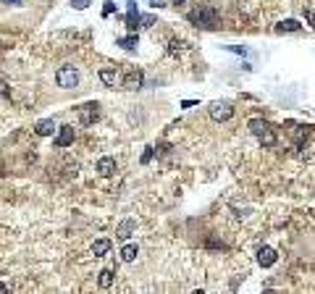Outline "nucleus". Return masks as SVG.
Returning a JSON list of instances; mask_svg holds the SVG:
<instances>
[{
    "mask_svg": "<svg viewBox=\"0 0 315 294\" xmlns=\"http://www.w3.org/2000/svg\"><path fill=\"white\" fill-rule=\"evenodd\" d=\"M189 18L195 27H200V29H210V27H216V21H218V14L213 8H208V5H200V8H195V11H189Z\"/></svg>",
    "mask_w": 315,
    "mask_h": 294,
    "instance_id": "1",
    "label": "nucleus"
},
{
    "mask_svg": "<svg viewBox=\"0 0 315 294\" xmlns=\"http://www.w3.org/2000/svg\"><path fill=\"white\" fill-rule=\"evenodd\" d=\"M55 82H58V87H61V89H74L76 84H79V71L66 63V66H61L55 71Z\"/></svg>",
    "mask_w": 315,
    "mask_h": 294,
    "instance_id": "2",
    "label": "nucleus"
},
{
    "mask_svg": "<svg viewBox=\"0 0 315 294\" xmlns=\"http://www.w3.org/2000/svg\"><path fill=\"white\" fill-rule=\"evenodd\" d=\"M231 116H234V108L229 103H213L210 105V119L213 121H229Z\"/></svg>",
    "mask_w": 315,
    "mask_h": 294,
    "instance_id": "3",
    "label": "nucleus"
},
{
    "mask_svg": "<svg viewBox=\"0 0 315 294\" xmlns=\"http://www.w3.org/2000/svg\"><path fill=\"white\" fill-rule=\"evenodd\" d=\"M100 105L98 103H84V105H79V119H82V123H95L98 121V116H100V110H98Z\"/></svg>",
    "mask_w": 315,
    "mask_h": 294,
    "instance_id": "4",
    "label": "nucleus"
},
{
    "mask_svg": "<svg viewBox=\"0 0 315 294\" xmlns=\"http://www.w3.org/2000/svg\"><path fill=\"white\" fill-rule=\"evenodd\" d=\"M74 142V126H58V134H55V139H53V145L55 147H68Z\"/></svg>",
    "mask_w": 315,
    "mask_h": 294,
    "instance_id": "5",
    "label": "nucleus"
},
{
    "mask_svg": "<svg viewBox=\"0 0 315 294\" xmlns=\"http://www.w3.org/2000/svg\"><path fill=\"white\" fill-rule=\"evenodd\" d=\"M100 82L105 84V87H116V84H124V79H121V74L116 69H100Z\"/></svg>",
    "mask_w": 315,
    "mask_h": 294,
    "instance_id": "6",
    "label": "nucleus"
},
{
    "mask_svg": "<svg viewBox=\"0 0 315 294\" xmlns=\"http://www.w3.org/2000/svg\"><path fill=\"white\" fill-rule=\"evenodd\" d=\"M276 260H279V255H276L273 247H260V250H258V263L263 268H271Z\"/></svg>",
    "mask_w": 315,
    "mask_h": 294,
    "instance_id": "7",
    "label": "nucleus"
},
{
    "mask_svg": "<svg viewBox=\"0 0 315 294\" xmlns=\"http://www.w3.org/2000/svg\"><path fill=\"white\" fill-rule=\"evenodd\" d=\"M142 79H145L142 71H139V69H132L129 74L124 76V87H126V89H139V87H142Z\"/></svg>",
    "mask_w": 315,
    "mask_h": 294,
    "instance_id": "8",
    "label": "nucleus"
},
{
    "mask_svg": "<svg viewBox=\"0 0 315 294\" xmlns=\"http://www.w3.org/2000/svg\"><path fill=\"white\" fill-rule=\"evenodd\" d=\"M95 168H98V173H100V176H113V173H116V160L105 155V158H100V160H98V166H95Z\"/></svg>",
    "mask_w": 315,
    "mask_h": 294,
    "instance_id": "9",
    "label": "nucleus"
},
{
    "mask_svg": "<svg viewBox=\"0 0 315 294\" xmlns=\"http://www.w3.org/2000/svg\"><path fill=\"white\" fill-rule=\"evenodd\" d=\"M55 121L53 119H45V121H37V126H34V132L37 134H40V137H50V134H53L55 132Z\"/></svg>",
    "mask_w": 315,
    "mask_h": 294,
    "instance_id": "10",
    "label": "nucleus"
},
{
    "mask_svg": "<svg viewBox=\"0 0 315 294\" xmlns=\"http://www.w3.org/2000/svg\"><path fill=\"white\" fill-rule=\"evenodd\" d=\"M137 255H139L137 244H124V247H121V260H124V263H134Z\"/></svg>",
    "mask_w": 315,
    "mask_h": 294,
    "instance_id": "11",
    "label": "nucleus"
},
{
    "mask_svg": "<svg viewBox=\"0 0 315 294\" xmlns=\"http://www.w3.org/2000/svg\"><path fill=\"white\" fill-rule=\"evenodd\" d=\"M111 252V239H98L92 244V255L95 258H102V255H108Z\"/></svg>",
    "mask_w": 315,
    "mask_h": 294,
    "instance_id": "12",
    "label": "nucleus"
},
{
    "mask_svg": "<svg viewBox=\"0 0 315 294\" xmlns=\"http://www.w3.org/2000/svg\"><path fill=\"white\" fill-rule=\"evenodd\" d=\"M116 45H121V48L124 50H137V45H139V40H137V35H126V37H118V40H116Z\"/></svg>",
    "mask_w": 315,
    "mask_h": 294,
    "instance_id": "13",
    "label": "nucleus"
},
{
    "mask_svg": "<svg viewBox=\"0 0 315 294\" xmlns=\"http://www.w3.org/2000/svg\"><path fill=\"white\" fill-rule=\"evenodd\" d=\"M268 126H271V123H268V121H263V119H252V121L247 123V129H249V132H252L255 137H260V134L265 132Z\"/></svg>",
    "mask_w": 315,
    "mask_h": 294,
    "instance_id": "14",
    "label": "nucleus"
},
{
    "mask_svg": "<svg viewBox=\"0 0 315 294\" xmlns=\"http://www.w3.org/2000/svg\"><path fill=\"white\" fill-rule=\"evenodd\" d=\"M258 139H260V142H263V145H265V147H273L276 142H279V137H276V132H273V126H268L265 132H263V134L258 137Z\"/></svg>",
    "mask_w": 315,
    "mask_h": 294,
    "instance_id": "15",
    "label": "nucleus"
},
{
    "mask_svg": "<svg viewBox=\"0 0 315 294\" xmlns=\"http://www.w3.org/2000/svg\"><path fill=\"white\" fill-rule=\"evenodd\" d=\"M276 32H302V24L294 21V18H286V21H281L276 27Z\"/></svg>",
    "mask_w": 315,
    "mask_h": 294,
    "instance_id": "16",
    "label": "nucleus"
},
{
    "mask_svg": "<svg viewBox=\"0 0 315 294\" xmlns=\"http://www.w3.org/2000/svg\"><path fill=\"white\" fill-rule=\"evenodd\" d=\"M134 226H137V224H134V221H124V224L118 226V231H116V237H118V239H129V237H132V228H134Z\"/></svg>",
    "mask_w": 315,
    "mask_h": 294,
    "instance_id": "17",
    "label": "nucleus"
},
{
    "mask_svg": "<svg viewBox=\"0 0 315 294\" xmlns=\"http://www.w3.org/2000/svg\"><path fill=\"white\" fill-rule=\"evenodd\" d=\"M111 284H113V271H111V268L100 271V286H102V289H108Z\"/></svg>",
    "mask_w": 315,
    "mask_h": 294,
    "instance_id": "18",
    "label": "nucleus"
},
{
    "mask_svg": "<svg viewBox=\"0 0 315 294\" xmlns=\"http://www.w3.org/2000/svg\"><path fill=\"white\" fill-rule=\"evenodd\" d=\"M229 53H236V55H247V48H239V45H226Z\"/></svg>",
    "mask_w": 315,
    "mask_h": 294,
    "instance_id": "19",
    "label": "nucleus"
},
{
    "mask_svg": "<svg viewBox=\"0 0 315 294\" xmlns=\"http://www.w3.org/2000/svg\"><path fill=\"white\" fill-rule=\"evenodd\" d=\"M89 3H92V0H71V5H74L76 11H84L87 5H89Z\"/></svg>",
    "mask_w": 315,
    "mask_h": 294,
    "instance_id": "20",
    "label": "nucleus"
},
{
    "mask_svg": "<svg viewBox=\"0 0 315 294\" xmlns=\"http://www.w3.org/2000/svg\"><path fill=\"white\" fill-rule=\"evenodd\" d=\"M126 14H137V0H126Z\"/></svg>",
    "mask_w": 315,
    "mask_h": 294,
    "instance_id": "21",
    "label": "nucleus"
},
{
    "mask_svg": "<svg viewBox=\"0 0 315 294\" xmlns=\"http://www.w3.org/2000/svg\"><path fill=\"white\" fill-rule=\"evenodd\" d=\"M182 40H171V48H168V53H176V50H182Z\"/></svg>",
    "mask_w": 315,
    "mask_h": 294,
    "instance_id": "22",
    "label": "nucleus"
},
{
    "mask_svg": "<svg viewBox=\"0 0 315 294\" xmlns=\"http://www.w3.org/2000/svg\"><path fill=\"white\" fill-rule=\"evenodd\" d=\"M152 160V147H145V153H142V163H150Z\"/></svg>",
    "mask_w": 315,
    "mask_h": 294,
    "instance_id": "23",
    "label": "nucleus"
},
{
    "mask_svg": "<svg viewBox=\"0 0 315 294\" xmlns=\"http://www.w3.org/2000/svg\"><path fill=\"white\" fill-rule=\"evenodd\" d=\"M113 14V3L111 0H105V8H102V16H111Z\"/></svg>",
    "mask_w": 315,
    "mask_h": 294,
    "instance_id": "24",
    "label": "nucleus"
},
{
    "mask_svg": "<svg viewBox=\"0 0 315 294\" xmlns=\"http://www.w3.org/2000/svg\"><path fill=\"white\" fill-rule=\"evenodd\" d=\"M155 24V16H142V27H152Z\"/></svg>",
    "mask_w": 315,
    "mask_h": 294,
    "instance_id": "25",
    "label": "nucleus"
},
{
    "mask_svg": "<svg viewBox=\"0 0 315 294\" xmlns=\"http://www.w3.org/2000/svg\"><path fill=\"white\" fill-rule=\"evenodd\" d=\"M147 5H152V8H163V0H147Z\"/></svg>",
    "mask_w": 315,
    "mask_h": 294,
    "instance_id": "26",
    "label": "nucleus"
},
{
    "mask_svg": "<svg viewBox=\"0 0 315 294\" xmlns=\"http://www.w3.org/2000/svg\"><path fill=\"white\" fill-rule=\"evenodd\" d=\"M305 16H307V21H310L313 29H315V14H313V11H305Z\"/></svg>",
    "mask_w": 315,
    "mask_h": 294,
    "instance_id": "27",
    "label": "nucleus"
},
{
    "mask_svg": "<svg viewBox=\"0 0 315 294\" xmlns=\"http://www.w3.org/2000/svg\"><path fill=\"white\" fill-rule=\"evenodd\" d=\"M3 3H5V5H21L24 0H3Z\"/></svg>",
    "mask_w": 315,
    "mask_h": 294,
    "instance_id": "28",
    "label": "nucleus"
},
{
    "mask_svg": "<svg viewBox=\"0 0 315 294\" xmlns=\"http://www.w3.org/2000/svg\"><path fill=\"white\" fill-rule=\"evenodd\" d=\"M171 3H173V5H182V3H184V0H171Z\"/></svg>",
    "mask_w": 315,
    "mask_h": 294,
    "instance_id": "29",
    "label": "nucleus"
}]
</instances>
